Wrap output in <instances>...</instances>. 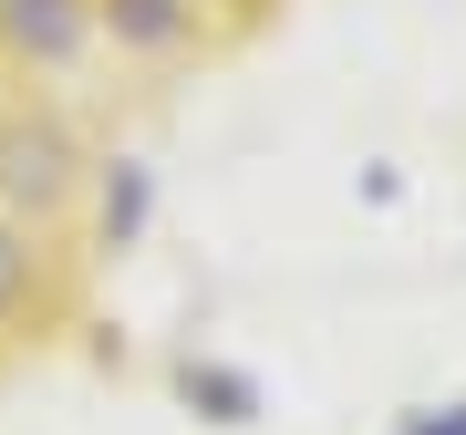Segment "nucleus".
<instances>
[{"label":"nucleus","mask_w":466,"mask_h":435,"mask_svg":"<svg viewBox=\"0 0 466 435\" xmlns=\"http://www.w3.org/2000/svg\"><path fill=\"white\" fill-rule=\"evenodd\" d=\"M290 0H0V394L104 342L146 146Z\"/></svg>","instance_id":"f257e3e1"}]
</instances>
